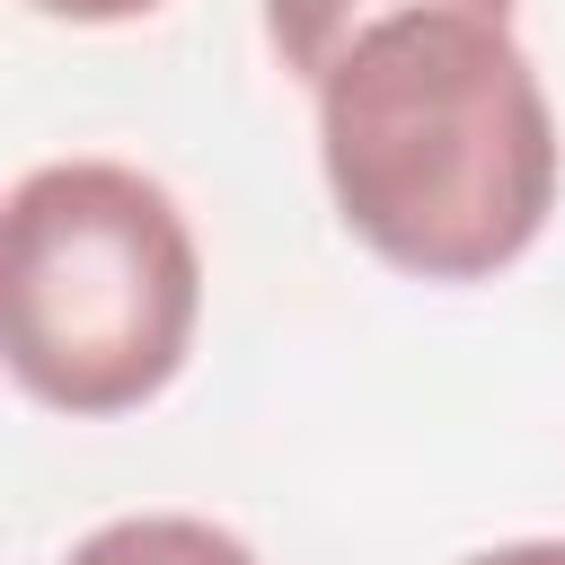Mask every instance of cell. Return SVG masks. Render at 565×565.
Masks as SVG:
<instances>
[{
    "label": "cell",
    "instance_id": "6da1fadb",
    "mask_svg": "<svg viewBox=\"0 0 565 565\" xmlns=\"http://www.w3.org/2000/svg\"><path fill=\"white\" fill-rule=\"evenodd\" d=\"M335 221L415 282H494L556 212V115L512 18H380L318 88Z\"/></svg>",
    "mask_w": 565,
    "mask_h": 565
},
{
    "label": "cell",
    "instance_id": "7a4b0ae2",
    "mask_svg": "<svg viewBox=\"0 0 565 565\" xmlns=\"http://www.w3.org/2000/svg\"><path fill=\"white\" fill-rule=\"evenodd\" d=\"M203 327V247L177 194L132 159H44L0 212L9 380L79 424L150 406Z\"/></svg>",
    "mask_w": 565,
    "mask_h": 565
},
{
    "label": "cell",
    "instance_id": "3957f363",
    "mask_svg": "<svg viewBox=\"0 0 565 565\" xmlns=\"http://www.w3.org/2000/svg\"><path fill=\"white\" fill-rule=\"evenodd\" d=\"M406 9H486V18H512V0H265V44H274V62L300 88H318L380 18H406Z\"/></svg>",
    "mask_w": 565,
    "mask_h": 565
},
{
    "label": "cell",
    "instance_id": "277c9868",
    "mask_svg": "<svg viewBox=\"0 0 565 565\" xmlns=\"http://www.w3.org/2000/svg\"><path fill=\"white\" fill-rule=\"evenodd\" d=\"M62 565H256V547L203 512H124L97 521Z\"/></svg>",
    "mask_w": 565,
    "mask_h": 565
},
{
    "label": "cell",
    "instance_id": "5b68a950",
    "mask_svg": "<svg viewBox=\"0 0 565 565\" xmlns=\"http://www.w3.org/2000/svg\"><path fill=\"white\" fill-rule=\"evenodd\" d=\"M35 18H62V26H124V18H150L168 0H26Z\"/></svg>",
    "mask_w": 565,
    "mask_h": 565
},
{
    "label": "cell",
    "instance_id": "8992f818",
    "mask_svg": "<svg viewBox=\"0 0 565 565\" xmlns=\"http://www.w3.org/2000/svg\"><path fill=\"white\" fill-rule=\"evenodd\" d=\"M459 565H565V539H503V547H477Z\"/></svg>",
    "mask_w": 565,
    "mask_h": 565
}]
</instances>
